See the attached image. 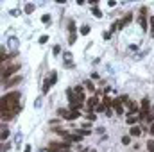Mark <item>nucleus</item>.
<instances>
[{"label":"nucleus","mask_w":154,"mask_h":152,"mask_svg":"<svg viewBox=\"0 0 154 152\" xmlns=\"http://www.w3.org/2000/svg\"><path fill=\"white\" fill-rule=\"evenodd\" d=\"M131 20H133V13L125 15V18H124V20H120V22H118V27H120V29H124L127 23H131Z\"/></svg>","instance_id":"obj_8"},{"label":"nucleus","mask_w":154,"mask_h":152,"mask_svg":"<svg viewBox=\"0 0 154 152\" xmlns=\"http://www.w3.org/2000/svg\"><path fill=\"white\" fill-rule=\"evenodd\" d=\"M86 118H88V120H95V118H97V115H93V113H90V115H86Z\"/></svg>","instance_id":"obj_30"},{"label":"nucleus","mask_w":154,"mask_h":152,"mask_svg":"<svg viewBox=\"0 0 154 152\" xmlns=\"http://www.w3.org/2000/svg\"><path fill=\"white\" fill-rule=\"evenodd\" d=\"M7 136H9V131H7V129H4V131H2V140H5Z\"/></svg>","instance_id":"obj_27"},{"label":"nucleus","mask_w":154,"mask_h":152,"mask_svg":"<svg viewBox=\"0 0 154 152\" xmlns=\"http://www.w3.org/2000/svg\"><path fill=\"white\" fill-rule=\"evenodd\" d=\"M66 140H68V141H79V143H81L83 136H81V134H70L68 138H66Z\"/></svg>","instance_id":"obj_11"},{"label":"nucleus","mask_w":154,"mask_h":152,"mask_svg":"<svg viewBox=\"0 0 154 152\" xmlns=\"http://www.w3.org/2000/svg\"><path fill=\"white\" fill-rule=\"evenodd\" d=\"M81 34H83V36L90 34V25H83V27H81Z\"/></svg>","instance_id":"obj_15"},{"label":"nucleus","mask_w":154,"mask_h":152,"mask_svg":"<svg viewBox=\"0 0 154 152\" xmlns=\"http://www.w3.org/2000/svg\"><path fill=\"white\" fill-rule=\"evenodd\" d=\"M79 116H81V113H79V111H70V113L66 115L65 120H75V118H79Z\"/></svg>","instance_id":"obj_10"},{"label":"nucleus","mask_w":154,"mask_h":152,"mask_svg":"<svg viewBox=\"0 0 154 152\" xmlns=\"http://www.w3.org/2000/svg\"><path fill=\"white\" fill-rule=\"evenodd\" d=\"M50 86H52V81H50V79H47V81H45V84H43V93H49Z\"/></svg>","instance_id":"obj_13"},{"label":"nucleus","mask_w":154,"mask_h":152,"mask_svg":"<svg viewBox=\"0 0 154 152\" xmlns=\"http://www.w3.org/2000/svg\"><path fill=\"white\" fill-rule=\"evenodd\" d=\"M83 152H90V150H83Z\"/></svg>","instance_id":"obj_33"},{"label":"nucleus","mask_w":154,"mask_h":152,"mask_svg":"<svg viewBox=\"0 0 154 152\" xmlns=\"http://www.w3.org/2000/svg\"><path fill=\"white\" fill-rule=\"evenodd\" d=\"M20 70V64H11V66H7V68H2V79L5 81L7 77H11L15 72H18Z\"/></svg>","instance_id":"obj_4"},{"label":"nucleus","mask_w":154,"mask_h":152,"mask_svg":"<svg viewBox=\"0 0 154 152\" xmlns=\"http://www.w3.org/2000/svg\"><path fill=\"white\" fill-rule=\"evenodd\" d=\"M142 134V127H138V125H133L129 129V136H140Z\"/></svg>","instance_id":"obj_9"},{"label":"nucleus","mask_w":154,"mask_h":152,"mask_svg":"<svg viewBox=\"0 0 154 152\" xmlns=\"http://www.w3.org/2000/svg\"><path fill=\"white\" fill-rule=\"evenodd\" d=\"M97 111H99V113H102V111H108V108H106V106H104V104H100V106H99V108H97Z\"/></svg>","instance_id":"obj_25"},{"label":"nucleus","mask_w":154,"mask_h":152,"mask_svg":"<svg viewBox=\"0 0 154 152\" xmlns=\"http://www.w3.org/2000/svg\"><path fill=\"white\" fill-rule=\"evenodd\" d=\"M18 111H20V106H18V108H15V109H7V111H2V120H4V122H5V120H11V118L15 116V115L18 113Z\"/></svg>","instance_id":"obj_5"},{"label":"nucleus","mask_w":154,"mask_h":152,"mask_svg":"<svg viewBox=\"0 0 154 152\" xmlns=\"http://www.w3.org/2000/svg\"><path fill=\"white\" fill-rule=\"evenodd\" d=\"M25 11H27V13H32V11H34V5H32V4H27V5H25Z\"/></svg>","instance_id":"obj_22"},{"label":"nucleus","mask_w":154,"mask_h":152,"mask_svg":"<svg viewBox=\"0 0 154 152\" xmlns=\"http://www.w3.org/2000/svg\"><path fill=\"white\" fill-rule=\"evenodd\" d=\"M93 15H95L97 18H102V13H100V11H99L97 7H95V9H93Z\"/></svg>","instance_id":"obj_26"},{"label":"nucleus","mask_w":154,"mask_h":152,"mask_svg":"<svg viewBox=\"0 0 154 152\" xmlns=\"http://www.w3.org/2000/svg\"><path fill=\"white\" fill-rule=\"evenodd\" d=\"M136 120H138V116H127V123H129L131 127H133V125L136 123Z\"/></svg>","instance_id":"obj_14"},{"label":"nucleus","mask_w":154,"mask_h":152,"mask_svg":"<svg viewBox=\"0 0 154 152\" xmlns=\"http://www.w3.org/2000/svg\"><path fill=\"white\" fill-rule=\"evenodd\" d=\"M86 106H88L90 111H93V108H99V106H100V104H99V98H97V97H90L88 102H86Z\"/></svg>","instance_id":"obj_6"},{"label":"nucleus","mask_w":154,"mask_h":152,"mask_svg":"<svg viewBox=\"0 0 154 152\" xmlns=\"http://www.w3.org/2000/svg\"><path fill=\"white\" fill-rule=\"evenodd\" d=\"M72 34H75V23H70V29H68Z\"/></svg>","instance_id":"obj_28"},{"label":"nucleus","mask_w":154,"mask_h":152,"mask_svg":"<svg viewBox=\"0 0 154 152\" xmlns=\"http://www.w3.org/2000/svg\"><path fill=\"white\" fill-rule=\"evenodd\" d=\"M20 93L18 91H13V93H7L2 97V102H0V106H2V111H7V109H15L20 106Z\"/></svg>","instance_id":"obj_1"},{"label":"nucleus","mask_w":154,"mask_h":152,"mask_svg":"<svg viewBox=\"0 0 154 152\" xmlns=\"http://www.w3.org/2000/svg\"><path fill=\"white\" fill-rule=\"evenodd\" d=\"M147 150H149V152H154V140H149V141H147Z\"/></svg>","instance_id":"obj_16"},{"label":"nucleus","mask_w":154,"mask_h":152,"mask_svg":"<svg viewBox=\"0 0 154 152\" xmlns=\"http://www.w3.org/2000/svg\"><path fill=\"white\" fill-rule=\"evenodd\" d=\"M41 22H43V23H49V22H50V16H49V15H43V16H41Z\"/></svg>","instance_id":"obj_23"},{"label":"nucleus","mask_w":154,"mask_h":152,"mask_svg":"<svg viewBox=\"0 0 154 152\" xmlns=\"http://www.w3.org/2000/svg\"><path fill=\"white\" fill-rule=\"evenodd\" d=\"M47 41H49V36H41L39 38V43H47Z\"/></svg>","instance_id":"obj_29"},{"label":"nucleus","mask_w":154,"mask_h":152,"mask_svg":"<svg viewBox=\"0 0 154 152\" xmlns=\"http://www.w3.org/2000/svg\"><path fill=\"white\" fill-rule=\"evenodd\" d=\"M147 120H149V122H152V120H154V108L151 109V113H149V116H147Z\"/></svg>","instance_id":"obj_24"},{"label":"nucleus","mask_w":154,"mask_h":152,"mask_svg":"<svg viewBox=\"0 0 154 152\" xmlns=\"http://www.w3.org/2000/svg\"><path fill=\"white\" fill-rule=\"evenodd\" d=\"M68 152L70 150V143H50L47 147V152Z\"/></svg>","instance_id":"obj_2"},{"label":"nucleus","mask_w":154,"mask_h":152,"mask_svg":"<svg viewBox=\"0 0 154 152\" xmlns=\"http://www.w3.org/2000/svg\"><path fill=\"white\" fill-rule=\"evenodd\" d=\"M68 113H70L68 109H59V111H57V115L61 116V118H66V115H68Z\"/></svg>","instance_id":"obj_17"},{"label":"nucleus","mask_w":154,"mask_h":152,"mask_svg":"<svg viewBox=\"0 0 154 152\" xmlns=\"http://www.w3.org/2000/svg\"><path fill=\"white\" fill-rule=\"evenodd\" d=\"M149 108H151V100L147 97L142 98V104H140V118H147L149 116V113H151Z\"/></svg>","instance_id":"obj_3"},{"label":"nucleus","mask_w":154,"mask_h":152,"mask_svg":"<svg viewBox=\"0 0 154 152\" xmlns=\"http://www.w3.org/2000/svg\"><path fill=\"white\" fill-rule=\"evenodd\" d=\"M102 104H104V106H106V108H108V109H109V108H111V106H113V98H109L108 95H106V97L102 98Z\"/></svg>","instance_id":"obj_12"},{"label":"nucleus","mask_w":154,"mask_h":152,"mask_svg":"<svg viewBox=\"0 0 154 152\" xmlns=\"http://www.w3.org/2000/svg\"><path fill=\"white\" fill-rule=\"evenodd\" d=\"M68 41H70V43L75 41V34H70V39H68Z\"/></svg>","instance_id":"obj_31"},{"label":"nucleus","mask_w":154,"mask_h":152,"mask_svg":"<svg viewBox=\"0 0 154 152\" xmlns=\"http://www.w3.org/2000/svg\"><path fill=\"white\" fill-rule=\"evenodd\" d=\"M149 131H151V134H154V123H151V129Z\"/></svg>","instance_id":"obj_32"},{"label":"nucleus","mask_w":154,"mask_h":152,"mask_svg":"<svg viewBox=\"0 0 154 152\" xmlns=\"http://www.w3.org/2000/svg\"><path fill=\"white\" fill-rule=\"evenodd\" d=\"M145 13H147V9L142 7V15H140V25H142L143 31H147V16H145Z\"/></svg>","instance_id":"obj_7"},{"label":"nucleus","mask_w":154,"mask_h":152,"mask_svg":"<svg viewBox=\"0 0 154 152\" xmlns=\"http://www.w3.org/2000/svg\"><path fill=\"white\" fill-rule=\"evenodd\" d=\"M77 134H84V136H88V134H90V131H88V129H77Z\"/></svg>","instance_id":"obj_20"},{"label":"nucleus","mask_w":154,"mask_h":152,"mask_svg":"<svg viewBox=\"0 0 154 152\" xmlns=\"http://www.w3.org/2000/svg\"><path fill=\"white\" fill-rule=\"evenodd\" d=\"M20 81H22V77H15V79H11V81H9L7 84H18Z\"/></svg>","instance_id":"obj_21"},{"label":"nucleus","mask_w":154,"mask_h":152,"mask_svg":"<svg viewBox=\"0 0 154 152\" xmlns=\"http://www.w3.org/2000/svg\"><path fill=\"white\" fill-rule=\"evenodd\" d=\"M84 86H86V88H88L90 91H95V86H93V82H91V81H86V82H84Z\"/></svg>","instance_id":"obj_18"},{"label":"nucleus","mask_w":154,"mask_h":152,"mask_svg":"<svg viewBox=\"0 0 154 152\" xmlns=\"http://www.w3.org/2000/svg\"><path fill=\"white\" fill-rule=\"evenodd\" d=\"M131 141V136H122V145H129Z\"/></svg>","instance_id":"obj_19"}]
</instances>
